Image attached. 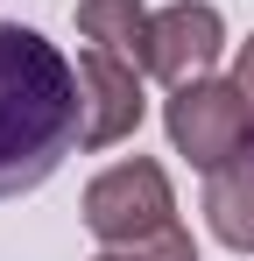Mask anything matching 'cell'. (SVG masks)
Listing matches in <instances>:
<instances>
[{
  "mask_svg": "<svg viewBox=\"0 0 254 261\" xmlns=\"http://www.w3.org/2000/svg\"><path fill=\"white\" fill-rule=\"evenodd\" d=\"M226 49V21L212 0H169L163 14L148 21V78H163L169 92L191 85V78H212Z\"/></svg>",
  "mask_w": 254,
  "mask_h": 261,
  "instance_id": "4",
  "label": "cell"
},
{
  "mask_svg": "<svg viewBox=\"0 0 254 261\" xmlns=\"http://www.w3.org/2000/svg\"><path fill=\"white\" fill-rule=\"evenodd\" d=\"M205 219H212V233H219L233 254H254V148L233 155L226 170H212V184H205Z\"/></svg>",
  "mask_w": 254,
  "mask_h": 261,
  "instance_id": "6",
  "label": "cell"
},
{
  "mask_svg": "<svg viewBox=\"0 0 254 261\" xmlns=\"http://www.w3.org/2000/svg\"><path fill=\"white\" fill-rule=\"evenodd\" d=\"M71 148H85V85L71 57L21 21H0V198L49 184Z\"/></svg>",
  "mask_w": 254,
  "mask_h": 261,
  "instance_id": "1",
  "label": "cell"
},
{
  "mask_svg": "<svg viewBox=\"0 0 254 261\" xmlns=\"http://www.w3.org/2000/svg\"><path fill=\"white\" fill-rule=\"evenodd\" d=\"M141 64H127L113 49L85 43L78 57V85H85V148H113L127 134L141 127V113H148V99H141Z\"/></svg>",
  "mask_w": 254,
  "mask_h": 261,
  "instance_id": "5",
  "label": "cell"
},
{
  "mask_svg": "<svg viewBox=\"0 0 254 261\" xmlns=\"http://www.w3.org/2000/svg\"><path fill=\"white\" fill-rule=\"evenodd\" d=\"M163 127L176 141V155H191L212 176V170H226L233 155L254 148V106H247V92L233 85V78H191V85L169 92Z\"/></svg>",
  "mask_w": 254,
  "mask_h": 261,
  "instance_id": "2",
  "label": "cell"
},
{
  "mask_svg": "<svg viewBox=\"0 0 254 261\" xmlns=\"http://www.w3.org/2000/svg\"><path fill=\"white\" fill-rule=\"evenodd\" d=\"M148 21L156 14L141 0H78V36L127 57V64H141V71H148Z\"/></svg>",
  "mask_w": 254,
  "mask_h": 261,
  "instance_id": "7",
  "label": "cell"
},
{
  "mask_svg": "<svg viewBox=\"0 0 254 261\" xmlns=\"http://www.w3.org/2000/svg\"><path fill=\"white\" fill-rule=\"evenodd\" d=\"M92 261H198V240L184 233V226H163L156 240H134V247H106V254Z\"/></svg>",
  "mask_w": 254,
  "mask_h": 261,
  "instance_id": "8",
  "label": "cell"
},
{
  "mask_svg": "<svg viewBox=\"0 0 254 261\" xmlns=\"http://www.w3.org/2000/svg\"><path fill=\"white\" fill-rule=\"evenodd\" d=\"M85 226L99 247H134V240H156L163 226H176V191H169L163 163L127 155L113 170H99L85 184Z\"/></svg>",
  "mask_w": 254,
  "mask_h": 261,
  "instance_id": "3",
  "label": "cell"
},
{
  "mask_svg": "<svg viewBox=\"0 0 254 261\" xmlns=\"http://www.w3.org/2000/svg\"><path fill=\"white\" fill-rule=\"evenodd\" d=\"M233 85L247 92V106H254V36L240 43V64H233Z\"/></svg>",
  "mask_w": 254,
  "mask_h": 261,
  "instance_id": "9",
  "label": "cell"
}]
</instances>
